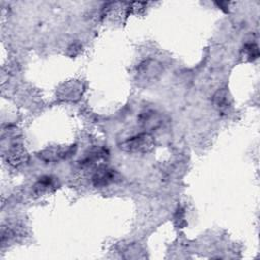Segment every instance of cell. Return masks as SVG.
<instances>
[{
	"mask_svg": "<svg viewBox=\"0 0 260 260\" xmlns=\"http://www.w3.org/2000/svg\"><path fill=\"white\" fill-rule=\"evenodd\" d=\"M155 147V140L149 134L143 133L127 139L122 143L120 148L127 153L147 154Z\"/></svg>",
	"mask_w": 260,
	"mask_h": 260,
	"instance_id": "6da1fadb",
	"label": "cell"
},
{
	"mask_svg": "<svg viewBox=\"0 0 260 260\" xmlns=\"http://www.w3.org/2000/svg\"><path fill=\"white\" fill-rule=\"evenodd\" d=\"M121 181V176L119 173L113 169L100 168L97 170L93 176V184L96 187H106L113 183Z\"/></svg>",
	"mask_w": 260,
	"mask_h": 260,
	"instance_id": "7a4b0ae2",
	"label": "cell"
},
{
	"mask_svg": "<svg viewBox=\"0 0 260 260\" xmlns=\"http://www.w3.org/2000/svg\"><path fill=\"white\" fill-rule=\"evenodd\" d=\"M212 103H213V106L219 111H225L229 109V108L232 106L233 99L229 91L226 89H222L213 95Z\"/></svg>",
	"mask_w": 260,
	"mask_h": 260,
	"instance_id": "3957f363",
	"label": "cell"
},
{
	"mask_svg": "<svg viewBox=\"0 0 260 260\" xmlns=\"http://www.w3.org/2000/svg\"><path fill=\"white\" fill-rule=\"evenodd\" d=\"M28 161L27 151L21 146H15L7 153V162L13 166H20Z\"/></svg>",
	"mask_w": 260,
	"mask_h": 260,
	"instance_id": "277c9868",
	"label": "cell"
},
{
	"mask_svg": "<svg viewBox=\"0 0 260 260\" xmlns=\"http://www.w3.org/2000/svg\"><path fill=\"white\" fill-rule=\"evenodd\" d=\"M67 88L70 90L68 91L66 88L61 90V97L65 100H74L79 99L81 95V85L80 83H69L67 84Z\"/></svg>",
	"mask_w": 260,
	"mask_h": 260,
	"instance_id": "5b68a950",
	"label": "cell"
},
{
	"mask_svg": "<svg viewBox=\"0 0 260 260\" xmlns=\"http://www.w3.org/2000/svg\"><path fill=\"white\" fill-rule=\"evenodd\" d=\"M54 187H55V184H54L53 178L49 176H45V177L40 178L39 182L36 184L35 192L39 195H43V194L50 192L51 189H53Z\"/></svg>",
	"mask_w": 260,
	"mask_h": 260,
	"instance_id": "8992f818",
	"label": "cell"
},
{
	"mask_svg": "<svg viewBox=\"0 0 260 260\" xmlns=\"http://www.w3.org/2000/svg\"><path fill=\"white\" fill-rule=\"evenodd\" d=\"M244 51L247 53V55L250 60H254L259 56V50L255 44H247L244 48Z\"/></svg>",
	"mask_w": 260,
	"mask_h": 260,
	"instance_id": "52a82bcc",
	"label": "cell"
},
{
	"mask_svg": "<svg viewBox=\"0 0 260 260\" xmlns=\"http://www.w3.org/2000/svg\"><path fill=\"white\" fill-rule=\"evenodd\" d=\"M175 224L179 227V228H183L184 226H186V222H185V213H184V211L182 209H178L175 216Z\"/></svg>",
	"mask_w": 260,
	"mask_h": 260,
	"instance_id": "ba28073f",
	"label": "cell"
}]
</instances>
